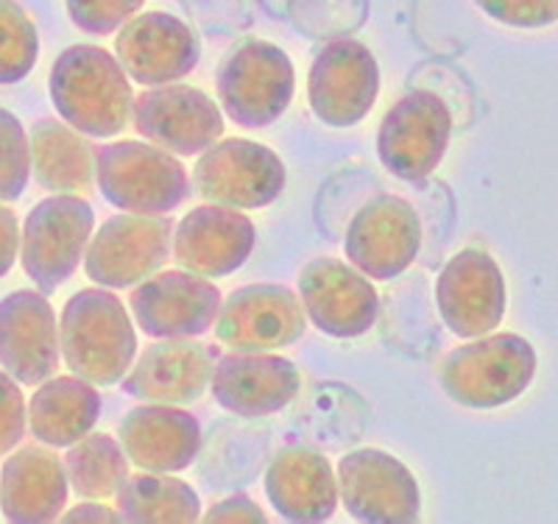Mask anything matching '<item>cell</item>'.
<instances>
[{
  "label": "cell",
  "instance_id": "6da1fadb",
  "mask_svg": "<svg viewBox=\"0 0 558 524\" xmlns=\"http://www.w3.org/2000/svg\"><path fill=\"white\" fill-rule=\"evenodd\" d=\"M48 93L59 118L87 137H114L132 118L134 93L126 68L98 45H70L59 53Z\"/></svg>",
  "mask_w": 558,
  "mask_h": 524
},
{
  "label": "cell",
  "instance_id": "7a4b0ae2",
  "mask_svg": "<svg viewBox=\"0 0 558 524\" xmlns=\"http://www.w3.org/2000/svg\"><path fill=\"white\" fill-rule=\"evenodd\" d=\"M59 343L64 366L98 388L123 382L137 361V332L126 304L101 284L68 298Z\"/></svg>",
  "mask_w": 558,
  "mask_h": 524
},
{
  "label": "cell",
  "instance_id": "3957f363",
  "mask_svg": "<svg viewBox=\"0 0 558 524\" xmlns=\"http://www.w3.org/2000/svg\"><path fill=\"white\" fill-rule=\"evenodd\" d=\"M536 377V349L514 332L472 338L441 363V391L461 407L495 411L517 402Z\"/></svg>",
  "mask_w": 558,
  "mask_h": 524
},
{
  "label": "cell",
  "instance_id": "277c9868",
  "mask_svg": "<svg viewBox=\"0 0 558 524\" xmlns=\"http://www.w3.org/2000/svg\"><path fill=\"white\" fill-rule=\"evenodd\" d=\"M96 184L121 212L168 216L191 196V179L177 154L154 143L121 139L98 151Z\"/></svg>",
  "mask_w": 558,
  "mask_h": 524
},
{
  "label": "cell",
  "instance_id": "5b68a950",
  "mask_svg": "<svg viewBox=\"0 0 558 524\" xmlns=\"http://www.w3.org/2000/svg\"><path fill=\"white\" fill-rule=\"evenodd\" d=\"M216 89L223 114L235 126L268 129L291 107L296 73L279 45L246 39L221 59Z\"/></svg>",
  "mask_w": 558,
  "mask_h": 524
},
{
  "label": "cell",
  "instance_id": "8992f818",
  "mask_svg": "<svg viewBox=\"0 0 558 524\" xmlns=\"http://www.w3.org/2000/svg\"><path fill=\"white\" fill-rule=\"evenodd\" d=\"M96 229V212L73 193L43 198L23 221L20 263L37 291L53 293L84 263Z\"/></svg>",
  "mask_w": 558,
  "mask_h": 524
},
{
  "label": "cell",
  "instance_id": "52a82bcc",
  "mask_svg": "<svg viewBox=\"0 0 558 524\" xmlns=\"http://www.w3.org/2000/svg\"><path fill=\"white\" fill-rule=\"evenodd\" d=\"M452 137V112L441 95L413 89L383 114L377 157L391 176L425 182L436 171Z\"/></svg>",
  "mask_w": 558,
  "mask_h": 524
},
{
  "label": "cell",
  "instance_id": "ba28073f",
  "mask_svg": "<svg viewBox=\"0 0 558 524\" xmlns=\"http://www.w3.org/2000/svg\"><path fill=\"white\" fill-rule=\"evenodd\" d=\"M288 182L286 162L254 139H218L198 154L193 187L207 204L232 209H263L282 196Z\"/></svg>",
  "mask_w": 558,
  "mask_h": 524
},
{
  "label": "cell",
  "instance_id": "9c48e42d",
  "mask_svg": "<svg viewBox=\"0 0 558 524\" xmlns=\"http://www.w3.org/2000/svg\"><path fill=\"white\" fill-rule=\"evenodd\" d=\"M173 229L168 216H112L93 234L84 254V271L109 291L146 282L173 254Z\"/></svg>",
  "mask_w": 558,
  "mask_h": 524
},
{
  "label": "cell",
  "instance_id": "30bf717a",
  "mask_svg": "<svg viewBox=\"0 0 558 524\" xmlns=\"http://www.w3.org/2000/svg\"><path fill=\"white\" fill-rule=\"evenodd\" d=\"M380 95L375 53L357 39H336L316 53L307 73V101L316 121L349 129L372 112Z\"/></svg>",
  "mask_w": 558,
  "mask_h": 524
},
{
  "label": "cell",
  "instance_id": "8fae6325",
  "mask_svg": "<svg viewBox=\"0 0 558 524\" xmlns=\"http://www.w3.org/2000/svg\"><path fill=\"white\" fill-rule=\"evenodd\" d=\"M338 488L347 513L366 524H411L422 513V491L411 468L383 449H355L338 461Z\"/></svg>",
  "mask_w": 558,
  "mask_h": 524
},
{
  "label": "cell",
  "instance_id": "7c38bea8",
  "mask_svg": "<svg viewBox=\"0 0 558 524\" xmlns=\"http://www.w3.org/2000/svg\"><path fill=\"white\" fill-rule=\"evenodd\" d=\"M422 248V221L411 202L391 193L372 198L347 227L343 254L357 271L391 282L413 266Z\"/></svg>",
  "mask_w": 558,
  "mask_h": 524
},
{
  "label": "cell",
  "instance_id": "4fadbf2b",
  "mask_svg": "<svg viewBox=\"0 0 558 524\" xmlns=\"http://www.w3.org/2000/svg\"><path fill=\"white\" fill-rule=\"evenodd\" d=\"M213 329L232 352H274L305 336L307 313L286 284H246L223 298Z\"/></svg>",
  "mask_w": 558,
  "mask_h": 524
},
{
  "label": "cell",
  "instance_id": "5bb4252c",
  "mask_svg": "<svg viewBox=\"0 0 558 524\" xmlns=\"http://www.w3.org/2000/svg\"><path fill=\"white\" fill-rule=\"evenodd\" d=\"M137 134L177 157H198L223 137V112L204 89L191 84L146 87L134 98Z\"/></svg>",
  "mask_w": 558,
  "mask_h": 524
},
{
  "label": "cell",
  "instance_id": "9a60e30c",
  "mask_svg": "<svg viewBox=\"0 0 558 524\" xmlns=\"http://www.w3.org/2000/svg\"><path fill=\"white\" fill-rule=\"evenodd\" d=\"M436 307L445 327L463 341L495 332L508 307L506 277L497 259L481 248H463L447 259L436 279Z\"/></svg>",
  "mask_w": 558,
  "mask_h": 524
},
{
  "label": "cell",
  "instance_id": "2e32d148",
  "mask_svg": "<svg viewBox=\"0 0 558 524\" xmlns=\"http://www.w3.org/2000/svg\"><path fill=\"white\" fill-rule=\"evenodd\" d=\"M299 298L313 327L338 341L366 336L380 313L375 284L349 259H311L299 273Z\"/></svg>",
  "mask_w": 558,
  "mask_h": 524
},
{
  "label": "cell",
  "instance_id": "e0dca14e",
  "mask_svg": "<svg viewBox=\"0 0 558 524\" xmlns=\"http://www.w3.org/2000/svg\"><path fill=\"white\" fill-rule=\"evenodd\" d=\"M221 291L207 277L184 271H162L140 282L129 307L137 327L148 338H202L216 327Z\"/></svg>",
  "mask_w": 558,
  "mask_h": 524
},
{
  "label": "cell",
  "instance_id": "ac0fdd59",
  "mask_svg": "<svg viewBox=\"0 0 558 524\" xmlns=\"http://www.w3.org/2000/svg\"><path fill=\"white\" fill-rule=\"evenodd\" d=\"M114 57L129 78L143 87H162L191 76L202 59L193 28L168 12L134 14L114 37Z\"/></svg>",
  "mask_w": 558,
  "mask_h": 524
},
{
  "label": "cell",
  "instance_id": "d6986e66",
  "mask_svg": "<svg viewBox=\"0 0 558 524\" xmlns=\"http://www.w3.org/2000/svg\"><path fill=\"white\" fill-rule=\"evenodd\" d=\"M257 246V229L243 209L204 204L173 229V259L184 271L221 279L241 271Z\"/></svg>",
  "mask_w": 558,
  "mask_h": 524
},
{
  "label": "cell",
  "instance_id": "ffe728a7",
  "mask_svg": "<svg viewBox=\"0 0 558 524\" xmlns=\"http://www.w3.org/2000/svg\"><path fill=\"white\" fill-rule=\"evenodd\" d=\"M62 361L57 313L43 291H14L0 302V368L20 386H39Z\"/></svg>",
  "mask_w": 558,
  "mask_h": 524
},
{
  "label": "cell",
  "instance_id": "44dd1931",
  "mask_svg": "<svg viewBox=\"0 0 558 524\" xmlns=\"http://www.w3.org/2000/svg\"><path fill=\"white\" fill-rule=\"evenodd\" d=\"M213 399L241 418H266L286 411L302 388L296 363L274 352L223 354L213 371Z\"/></svg>",
  "mask_w": 558,
  "mask_h": 524
},
{
  "label": "cell",
  "instance_id": "7402d4cb",
  "mask_svg": "<svg viewBox=\"0 0 558 524\" xmlns=\"http://www.w3.org/2000/svg\"><path fill=\"white\" fill-rule=\"evenodd\" d=\"M216 361L198 338H159L123 377V393L140 402L191 404L209 391Z\"/></svg>",
  "mask_w": 558,
  "mask_h": 524
},
{
  "label": "cell",
  "instance_id": "603a6c76",
  "mask_svg": "<svg viewBox=\"0 0 558 524\" xmlns=\"http://www.w3.org/2000/svg\"><path fill=\"white\" fill-rule=\"evenodd\" d=\"M118 438L143 472H184L202 452V424L179 404H137L123 416Z\"/></svg>",
  "mask_w": 558,
  "mask_h": 524
},
{
  "label": "cell",
  "instance_id": "cb8c5ba5",
  "mask_svg": "<svg viewBox=\"0 0 558 524\" xmlns=\"http://www.w3.org/2000/svg\"><path fill=\"white\" fill-rule=\"evenodd\" d=\"M266 497L288 522H330L341 502L338 472L318 449H279L266 468Z\"/></svg>",
  "mask_w": 558,
  "mask_h": 524
},
{
  "label": "cell",
  "instance_id": "d4e9b609",
  "mask_svg": "<svg viewBox=\"0 0 558 524\" xmlns=\"http://www.w3.org/2000/svg\"><path fill=\"white\" fill-rule=\"evenodd\" d=\"M70 493L64 461L53 447H20L0 468V511L14 524L57 522Z\"/></svg>",
  "mask_w": 558,
  "mask_h": 524
},
{
  "label": "cell",
  "instance_id": "484cf974",
  "mask_svg": "<svg viewBox=\"0 0 558 524\" xmlns=\"http://www.w3.org/2000/svg\"><path fill=\"white\" fill-rule=\"evenodd\" d=\"M98 416H101L98 386L78 374L45 379L28 402V427L34 438L53 449H68L89 436Z\"/></svg>",
  "mask_w": 558,
  "mask_h": 524
},
{
  "label": "cell",
  "instance_id": "4316f807",
  "mask_svg": "<svg viewBox=\"0 0 558 524\" xmlns=\"http://www.w3.org/2000/svg\"><path fill=\"white\" fill-rule=\"evenodd\" d=\"M32 173L51 193H87L96 182L98 151L87 134L57 118H39L28 132Z\"/></svg>",
  "mask_w": 558,
  "mask_h": 524
},
{
  "label": "cell",
  "instance_id": "83f0119b",
  "mask_svg": "<svg viewBox=\"0 0 558 524\" xmlns=\"http://www.w3.org/2000/svg\"><path fill=\"white\" fill-rule=\"evenodd\" d=\"M118 511L132 524H191L202 519V499L173 474H134L118 491Z\"/></svg>",
  "mask_w": 558,
  "mask_h": 524
},
{
  "label": "cell",
  "instance_id": "f1b7e54d",
  "mask_svg": "<svg viewBox=\"0 0 558 524\" xmlns=\"http://www.w3.org/2000/svg\"><path fill=\"white\" fill-rule=\"evenodd\" d=\"M129 455L121 438L107 432H89L68 447L64 472L73 493L82 499H112L129 480Z\"/></svg>",
  "mask_w": 558,
  "mask_h": 524
},
{
  "label": "cell",
  "instance_id": "f546056e",
  "mask_svg": "<svg viewBox=\"0 0 558 524\" xmlns=\"http://www.w3.org/2000/svg\"><path fill=\"white\" fill-rule=\"evenodd\" d=\"M39 59V32L17 0H0V87L20 84Z\"/></svg>",
  "mask_w": 558,
  "mask_h": 524
},
{
  "label": "cell",
  "instance_id": "4dcf8cb0",
  "mask_svg": "<svg viewBox=\"0 0 558 524\" xmlns=\"http://www.w3.org/2000/svg\"><path fill=\"white\" fill-rule=\"evenodd\" d=\"M32 179V139L17 114L0 107V202H17Z\"/></svg>",
  "mask_w": 558,
  "mask_h": 524
},
{
  "label": "cell",
  "instance_id": "1f68e13d",
  "mask_svg": "<svg viewBox=\"0 0 558 524\" xmlns=\"http://www.w3.org/2000/svg\"><path fill=\"white\" fill-rule=\"evenodd\" d=\"M146 7V0H64L70 23L84 34L107 37Z\"/></svg>",
  "mask_w": 558,
  "mask_h": 524
},
{
  "label": "cell",
  "instance_id": "d6a6232c",
  "mask_svg": "<svg viewBox=\"0 0 558 524\" xmlns=\"http://www.w3.org/2000/svg\"><path fill=\"white\" fill-rule=\"evenodd\" d=\"M475 7L511 28H547L558 23V0H475Z\"/></svg>",
  "mask_w": 558,
  "mask_h": 524
},
{
  "label": "cell",
  "instance_id": "836d02e7",
  "mask_svg": "<svg viewBox=\"0 0 558 524\" xmlns=\"http://www.w3.org/2000/svg\"><path fill=\"white\" fill-rule=\"evenodd\" d=\"M26 399L20 391V382L0 368V455H9L20 441L26 438Z\"/></svg>",
  "mask_w": 558,
  "mask_h": 524
},
{
  "label": "cell",
  "instance_id": "e575fe53",
  "mask_svg": "<svg viewBox=\"0 0 558 524\" xmlns=\"http://www.w3.org/2000/svg\"><path fill=\"white\" fill-rule=\"evenodd\" d=\"M202 519L209 524H257L266 522L268 516L246 493H235V497H227L221 502H216L207 513H202Z\"/></svg>",
  "mask_w": 558,
  "mask_h": 524
},
{
  "label": "cell",
  "instance_id": "d590c367",
  "mask_svg": "<svg viewBox=\"0 0 558 524\" xmlns=\"http://www.w3.org/2000/svg\"><path fill=\"white\" fill-rule=\"evenodd\" d=\"M20 237H23V232H20L17 218H14L12 209L3 207V202H0V279L7 277L14 263H17Z\"/></svg>",
  "mask_w": 558,
  "mask_h": 524
},
{
  "label": "cell",
  "instance_id": "8d00e7d4",
  "mask_svg": "<svg viewBox=\"0 0 558 524\" xmlns=\"http://www.w3.org/2000/svg\"><path fill=\"white\" fill-rule=\"evenodd\" d=\"M59 522H123L121 511H112L109 505H101V499H87L82 505L70 508L59 516Z\"/></svg>",
  "mask_w": 558,
  "mask_h": 524
}]
</instances>
